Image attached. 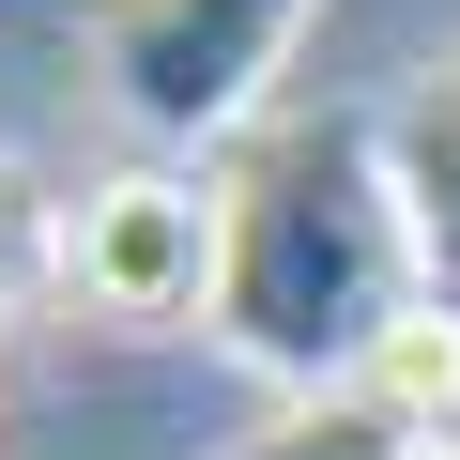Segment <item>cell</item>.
Wrapping results in <instances>:
<instances>
[{
    "label": "cell",
    "instance_id": "3957f363",
    "mask_svg": "<svg viewBox=\"0 0 460 460\" xmlns=\"http://www.w3.org/2000/svg\"><path fill=\"white\" fill-rule=\"evenodd\" d=\"M62 292L93 307V323H215V184H184V169H123V184H93L77 215H62Z\"/></svg>",
    "mask_w": 460,
    "mask_h": 460
},
{
    "label": "cell",
    "instance_id": "52a82bcc",
    "mask_svg": "<svg viewBox=\"0 0 460 460\" xmlns=\"http://www.w3.org/2000/svg\"><path fill=\"white\" fill-rule=\"evenodd\" d=\"M16 292H31V215L0 199V323H16Z\"/></svg>",
    "mask_w": 460,
    "mask_h": 460
},
{
    "label": "cell",
    "instance_id": "277c9868",
    "mask_svg": "<svg viewBox=\"0 0 460 460\" xmlns=\"http://www.w3.org/2000/svg\"><path fill=\"white\" fill-rule=\"evenodd\" d=\"M384 154H399V215H414V261L460 292V47H445V62L399 93Z\"/></svg>",
    "mask_w": 460,
    "mask_h": 460
},
{
    "label": "cell",
    "instance_id": "5b68a950",
    "mask_svg": "<svg viewBox=\"0 0 460 460\" xmlns=\"http://www.w3.org/2000/svg\"><path fill=\"white\" fill-rule=\"evenodd\" d=\"M384 429H414V445H445V414H460V292H414L399 307V338L368 353V384H353Z\"/></svg>",
    "mask_w": 460,
    "mask_h": 460
},
{
    "label": "cell",
    "instance_id": "ba28073f",
    "mask_svg": "<svg viewBox=\"0 0 460 460\" xmlns=\"http://www.w3.org/2000/svg\"><path fill=\"white\" fill-rule=\"evenodd\" d=\"M414 460H460V445H414Z\"/></svg>",
    "mask_w": 460,
    "mask_h": 460
},
{
    "label": "cell",
    "instance_id": "8992f818",
    "mask_svg": "<svg viewBox=\"0 0 460 460\" xmlns=\"http://www.w3.org/2000/svg\"><path fill=\"white\" fill-rule=\"evenodd\" d=\"M230 460H414V429H384L368 399H292L261 445H230Z\"/></svg>",
    "mask_w": 460,
    "mask_h": 460
},
{
    "label": "cell",
    "instance_id": "6da1fadb",
    "mask_svg": "<svg viewBox=\"0 0 460 460\" xmlns=\"http://www.w3.org/2000/svg\"><path fill=\"white\" fill-rule=\"evenodd\" d=\"M414 307V215L368 123H261L215 169V338L292 399H353Z\"/></svg>",
    "mask_w": 460,
    "mask_h": 460
},
{
    "label": "cell",
    "instance_id": "7a4b0ae2",
    "mask_svg": "<svg viewBox=\"0 0 460 460\" xmlns=\"http://www.w3.org/2000/svg\"><path fill=\"white\" fill-rule=\"evenodd\" d=\"M292 31H307V0H108V16H93V62H108L123 123L154 154H199V138H230V123L277 93Z\"/></svg>",
    "mask_w": 460,
    "mask_h": 460
}]
</instances>
